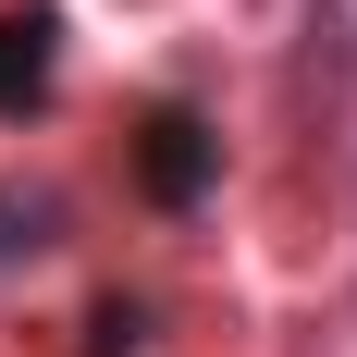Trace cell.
Here are the masks:
<instances>
[{"instance_id": "1", "label": "cell", "mask_w": 357, "mask_h": 357, "mask_svg": "<svg viewBox=\"0 0 357 357\" xmlns=\"http://www.w3.org/2000/svg\"><path fill=\"white\" fill-rule=\"evenodd\" d=\"M197 173H210L197 123H185V111H160V123H148V185H160V197H197Z\"/></svg>"}, {"instance_id": "2", "label": "cell", "mask_w": 357, "mask_h": 357, "mask_svg": "<svg viewBox=\"0 0 357 357\" xmlns=\"http://www.w3.org/2000/svg\"><path fill=\"white\" fill-rule=\"evenodd\" d=\"M37 86H50V25H37V13H25V25L0 13V111H25Z\"/></svg>"}]
</instances>
